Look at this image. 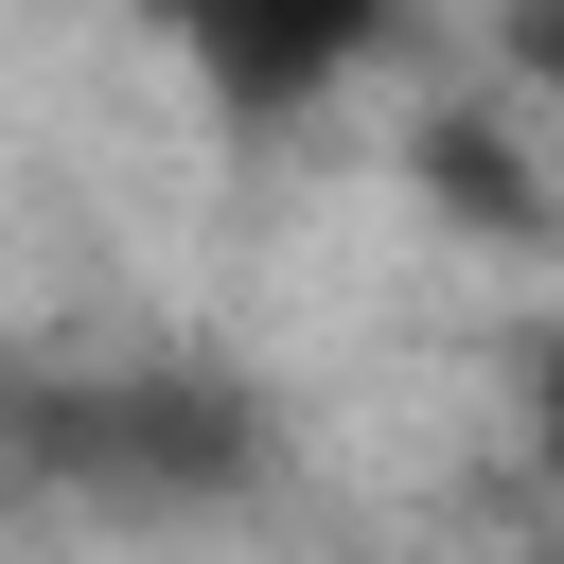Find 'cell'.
Masks as SVG:
<instances>
[{
	"mask_svg": "<svg viewBox=\"0 0 564 564\" xmlns=\"http://www.w3.org/2000/svg\"><path fill=\"white\" fill-rule=\"evenodd\" d=\"M35 476H106V494L176 511V494H229L247 476V405L212 370H106V388H53L35 405Z\"/></svg>",
	"mask_w": 564,
	"mask_h": 564,
	"instance_id": "obj_1",
	"label": "cell"
},
{
	"mask_svg": "<svg viewBox=\"0 0 564 564\" xmlns=\"http://www.w3.org/2000/svg\"><path fill=\"white\" fill-rule=\"evenodd\" d=\"M159 35L194 53V88L229 123H300L405 35V0H159Z\"/></svg>",
	"mask_w": 564,
	"mask_h": 564,
	"instance_id": "obj_2",
	"label": "cell"
}]
</instances>
